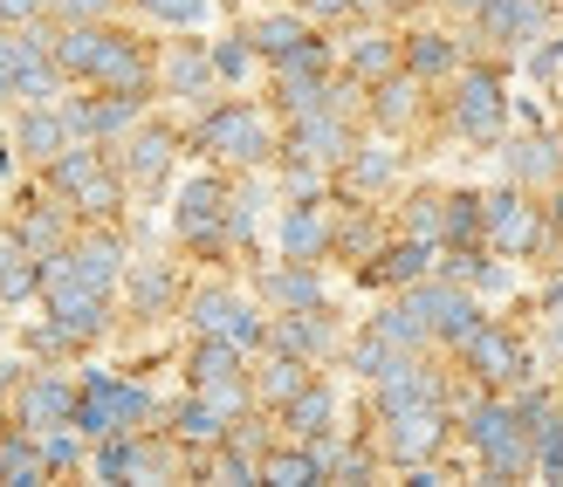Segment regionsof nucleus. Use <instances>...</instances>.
<instances>
[{"instance_id":"1","label":"nucleus","mask_w":563,"mask_h":487,"mask_svg":"<svg viewBox=\"0 0 563 487\" xmlns=\"http://www.w3.org/2000/svg\"><path fill=\"white\" fill-rule=\"evenodd\" d=\"M137 419H152V398L137 391V385H124V378H110V370H97V378L76 391V425L90 440L137 433Z\"/></svg>"},{"instance_id":"2","label":"nucleus","mask_w":563,"mask_h":487,"mask_svg":"<svg viewBox=\"0 0 563 487\" xmlns=\"http://www.w3.org/2000/svg\"><path fill=\"white\" fill-rule=\"evenodd\" d=\"M186 323L200 336H228V343H241V351H255V343L268 336V323L255 317V302H241L234 289H200L192 309H186Z\"/></svg>"},{"instance_id":"3","label":"nucleus","mask_w":563,"mask_h":487,"mask_svg":"<svg viewBox=\"0 0 563 487\" xmlns=\"http://www.w3.org/2000/svg\"><path fill=\"white\" fill-rule=\"evenodd\" d=\"M385 419V453L399 467H419L433 461L440 440H446V419H440V398H427V406H399V412H378Z\"/></svg>"},{"instance_id":"4","label":"nucleus","mask_w":563,"mask_h":487,"mask_svg":"<svg viewBox=\"0 0 563 487\" xmlns=\"http://www.w3.org/2000/svg\"><path fill=\"white\" fill-rule=\"evenodd\" d=\"M200 145L213 158H228V165H255V158H268V124L255 118V110L228 103V110H213V118L200 124Z\"/></svg>"},{"instance_id":"5","label":"nucleus","mask_w":563,"mask_h":487,"mask_svg":"<svg viewBox=\"0 0 563 487\" xmlns=\"http://www.w3.org/2000/svg\"><path fill=\"white\" fill-rule=\"evenodd\" d=\"M42 296H48V317L55 330H63V343H82V336H97L103 330V289H90V281H76V275H48L42 281Z\"/></svg>"},{"instance_id":"6","label":"nucleus","mask_w":563,"mask_h":487,"mask_svg":"<svg viewBox=\"0 0 563 487\" xmlns=\"http://www.w3.org/2000/svg\"><path fill=\"white\" fill-rule=\"evenodd\" d=\"M406 302H412L419 317L433 323V336H446V343H467L474 330H482V309H474V302L454 289V281H419Z\"/></svg>"},{"instance_id":"7","label":"nucleus","mask_w":563,"mask_h":487,"mask_svg":"<svg viewBox=\"0 0 563 487\" xmlns=\"http://www.w3.org/2000/svg\"><path fill=\"white\" fill-rule=\"evenodd\" d=\"M461 351H467V364L482 370L488 385H522V378H529V357H522V343H516L509 330H488V323H482V330L461 343Z\"/></svg>"},{"instance_id":"8","label":"nucleus","mask_w":563,"mask_h":487,"mask_svg":"<svg viewBox=\"0 0 563 487\" xmlns=\"http://www.w3.org/2000/svg\"><path fill=\"white\" fill-rule=\"evenodd\" d=\"M482 234L509 254H529L537 247V213H529L516 192H495V199H482Z\"/></svg>"},{"instance_id":"9","label":"nucleus","mask_w":563,"mask_h":487,"mask_svg":"<svg viewBox=\"0 0 563 487\" xmlns=\"http://www.w3.org/2000/svg\"><path fill=\"white\" fill-rule=\"evenodd\" d=\"M454 124L474 131V137H495V131H501V82H495L488 69H474V76L461 82V97H454Z\"/></svg>"},{"instance_id":"10","label":"nucleus","mask_w":563,"mask_h":487,"mask_svg":"<svg viewBox=\"0 0 563 487\" xmlns=\"http://www.w3.org/2000/svg\"><path fill=\"white\" fill-rule=\"evenodd\" d=\"M76 419V391L63 378H27L21 391V425L27 433H48V425H69Z\"/></svg>"},{"instance_id":"11","label":"nucleus","mask_w":563,"mask_h":487,"mask_svg":"<svg viewBox=\"0 0 563 487\" xmlns=\"http://www.w3.org/2000/svg\"><path fill=\"white\" fill-rule=\"evenodd\" d=\"M427 398H440V385H433V370L419 364V357H399L378 378V412H399V406H427Z\"/></svg>"},{"instance_id":"12","label":"nucleus","mask_w":563,"mask_h":487,"mask_svg":"<svg viewBox=\"0 0 563 487\" xmlns=\"http://www.w3.org/2000/svg\"><path fill=\"white\" fill-rule=\"evenodd\" d=\"M220 220H228V192H220V179H192L179 192V234L186 241H207Z\"/></svg>"},{"instance_id":"13","label":"nucleus","mask_w":563,"mask_h":487,"mask_svg":"<svg viewBox=\"0 0 563 487\" xmlns=\"http://www.w3.org/2000/svg\"><path fill=\"white\" fill-rule=\"evenodd\" d=\"M344 124H336V110H317V118H296V137H289V158L302 165H323V158H344Z\"/></svg>"},{"instance_id":"14","label":"nucleus","mask_w":563,"mask_h":487,"mask_svg":"<svg viewBox=\"0 0 563 487\" xmlns=\"http://www.w3.org/2000/svg\"><path fill=\"white\" fill-rule=\"evenodd\" d=\"M63 118H69V131H76V137H110V131H124V124L137 118V97L110 90L103 103H69Z\"/></svg>"},{"instance_id":"15","label":"nucleus","mask_w":563,"mask_h":487,"mask_svg":"<svg viewBox=\"0 0 563 487\" xmlns=\"http://www.w3.org/2000/svg\"><path fill=\"white\" fill-rule=\"evenodd\" d=\"M90 76L103 82V90H124V97H137V90H145V55H137V42H124V35H110Z\"/></svg>"},{"instance_id":"16","label":"nucleus","mask_w":563,"mask_h":487,"mask_svg":"<svg viewBox=\"0 0 563 487\" xmlns=\"http://www.w3.org/2000/svg\"><path fill=\"white\" fill-rule=\"evenodd\" d=\"M103 27H90V21H69L63 27V35H55L48 42V55H55V69H63V76H90L97 69V55H103Z\"/></svg>"},{"instance_id":"17","label":"nucleus","mask_w":563,"mask_h":487,"mask_svg":"<svg viewBox=\"0 0 563 487\" xmlns=\"http://www.w3.org/2000/svg\"><path fill=\"white\" fill-rule=\"evenodd\" d=\"M228 425H234V419H228V412H220V406H213V398H207V391H192V398H186V406L173 412V433H179L186 446H220V440H228Z\"/></svg>"},{"instance_id":"18","label":"nucleus","mask_w":563,"mask_h":487,"mask_svg":"<svg viewBox=\"0 0 563 487\" xmlns=\"http://www.w3.org/2000/svg\"><path fill=\"white\" fill-rule=\"evenodd\" d=\"M474 14H482V27H488L495 42H529V35L543 27V8H537V0H482Z\"/></svg>"},{"instance_id":"19","label":"nucleus","mask_w":563,"mask_h":487,"mask_svg":"<svg viewBox=\"0 0 563 487\" xmlns=\"http://www.w3.org/2000/svg\"><path fill=\"white\" fill-rule=\"evenodd\" d=\"M330 412H336V398H330L323 385H302L289 406H282V425H289L296 440H323V433H330Z\"/></svg>"},{"instance_id":"20","label":"nucleus","mask_w":563,"mask_h":487,"mask_svg":"<svg viewBox=\"0 0 563 487\" xmlns=\"http://www.w3.org/2000/svg\"><path fill=\"white\" fill-rule=\"evenodd\" d=\"M165 165H173V131H137L124 145V179H137V186L165 179Z\"/></svg>"},{"instance_id":"21","label":"nucleus","mask_w":563,"mask_h":487,"mask_svg":"<svg viewBox=\"0 0 563 487\" xmlns=\"http://www.w3.org/2000/svg\"><path fill=\"white\" fill-rule=\"evenodd\" d=\"M228 378H241V343H228V336H200V351H192V391L228 385Z\"/></svg>"},{"instance_id":"22","label":"nucleus","mask_w":563,"mask_h":487,"mask_svg":"<svg viewBox=\"0 0 563 487\" xmlns=\"http://www.w3.org/2000/svg\"><path fill=\"white\" fill-rule=\"evenodd\" d=\"M516 433H522V412H516V406H474V412H467V440H474V453L509 446Z\"/></svg>"},{"instance_id":"23","label":"nucleus","mask_w":563,"mask_h":487,"mask_svg":"<svg viewBox=\"0 0 563 487\" xmlns=\"http://www.w3.org/2000/svg\"><path fill=\"white\" fill-rule=\"evenodd\" d=\"M69 118H48V110H27V118H21V131H14V145L27 152V158H55V152H63L69 145Z\"/></svg>"},{"instance_id":"24","label":"nucleus","mask_w":563,"mask_h":487,"mask_svg":"<svg viewBox=\"0 0 563 487\" xmlns=\"http://www.w3.org/2000/svg\"><path fill=\"white\" fill-rule=\"evenodd\" d=\"M268 336H275V351H296V357H317L323 343H330V330H323L317 309H289V317H282Z\"/></svg>"},{"instance_id":"25","label":"nucleus","mask_w":563,"mask_h":487,"mask_svg":"<svg viewBox=\"0 0 563 487\" xmlns=\"http://www.w3.org/2000/svg\"><path fill=\"white\" fill-rule=\"evenodd\" d=\"M48 474V453L35 433H21V440H0V480H14V487H35Z\"/></svg>"},{"instance_id":"26","label":"nucleus","mask_w":563,"mask_h":487,"mask_svg":"<svg viewBox=\"0 0 563 487\" xmlns=\"http://www.w3.org/2000/svg\"><path fill=\"white\" fill-rule=\"evenodd\" d=\"M268 302H282V309H323V289H317V275H309V262L275 268L268 275Z\"/></svg>"},{"instance_id":"27","label":"nucleus","mask_w":563,"mask_h":487,"mask_svg":"<svg viewBox=\"0 0 563 487\" xmlns=\"http://www.w3.org/2000/svg\"><path fill=\"white\" fill-rule=\"evenodd\" d=\"M255 48H262V55H275V63H289V55H302V48H309V27H302L296 14H268V21L255 27Z\"/></svg>"},{"instance_id":"28","label":"nucleus","mask_w":563,"mask_h":487,"mask_svg":"<svg viewBox=\"0 0 563 487\" xmlns=\"http://www.w3.org/2000/svg\"><path fill=\"white\" fill-rule=\"evenodd\" d=\"M302 385H309V364H302L296 351H275V357L262 364V398H275V406H289Z\"/></svg>"},{"instance_id":"29","label":"nucleus","mask_w":563,"mask_h":487,"mask_svg":"<svg viewBox=\"0 0 563 487\" xmlns=\"http://www.w3.org/2000/svg\"><path fill=\"white\" fill-rule=\"evenodd\" d=\"M372 330H378L385 343H399V351H419V343H427V336H433V323H427V317H419V309H412V302H399V309H385V317H372Z\"/></svg>"},{"instance_id":"30","label":"nucleus","mask_w":563,"mask_h":487,"mask_svg":"<svg viewBox=\"0 0 563 487\" xmlns=\"http://www.w3.org/2000/svg\"><path fill=\"white\" fill-rule=\"evenodd\" d=\"M282 247H289V262H317V254H323V220H317V207H296L289 220H282Z\"/></svg>"},{"instance_id":"31","label":"nucleus","mask_w":563,"mask_h":487,"mask_svg":"<svg viewBox=\"0 0 563 487\" xmlns=\"http://www.w3.org/2000/svg\"><path fill=\"white\" fill-rule=\"evenodd\" d=\"M262 480L268 487H309V480H323V467H317V453H309V446H296V453H268Z\"/></svg>"},{"instance_id":"32","label":"nucleus","mask_w":563,"mask_h":487,"mask_svg":"<svg viewBox=\"0 0 563 487\" xmlns=\"http://www.w3.org/2000/svg\"><path fill=\"white\" fill-rule=\"evenodd\" d=\"M427 262H433L427 241H406V247H391V254H378V262H372V281H419V275H427Z\"/></svg>"},{"instance_id":"33","label":"nucleus","mask_w":563,"mask_h":487,"mask_svg":"<svg viewBox=\"0 0 563 487\" xmlns=\"http://www.w3.org/2000/svg\"><path fill=\"white\" fill-rule=\"evenodd\" d=\"M399 357H412V351H399V343H385L378 330H364V336H357V351H351V364H357L372 385H378V378H385V370L399 364Z\"/></svg>"},{"instance_id":"34","label":"nucleus","mask_w":563,"mask_h":487,"mask_svg":"<svg viewBox=\"0 0 563 487\" xmlns=\"http://www.w3.org/2000/svg\"><path fill=\"white\" fill-rule=\"evenodd\" d=\"M48 165H55V186H63V192H76V186H82V179H90V171H97L103 158H97L90 145H63V152H55Z\"/></svg>"},{"instance_id":"35","label":"nucleus","mask_w":563,"mask_h":487,"mask_svg":"<svg viewBox=\"0 0 563 487\" xmlns=\"http://www.w3.org/2000/svg\"><path fill=\"white\" fill-rule=\"evenodd\" d=\"M118 199H124V186H118V179H110V171H103V165H97V171H90V179H82V186H76V207H82V213H118Z\"/></svg>"},{"instance_id":"36","label":"nucleus","mask_w":563,"mask_h":487,"mask_svg":"<svg viewBox=\"0 0 563 487\" xmlns=\"http://www.w3.org/2000/svg\"><path fill=\"white\" fill-rule=\"evenodd\" d=\"M406 118H412V82H406V76H385V82H378V124L399 131Z\"/></svg>"},{"instance_id":"37","label":"nucleus","mask_w":563,"mask_h":487,"mask_svg":"<svg viewBox=\"0 0 563 487\" xmlns=\"http://www.w3.org/2000/svg\"><path fill=\"white\" fill-rule=\"evenodd\" d=\"M509 171H516V179H550L556 158H550L543 137H522V145H509Z\"/></svg>"},{"instance_id":"38","label":"nucleus","mask_w":563,"mask_h":487,"mask_svg":"<svg viewBox=\"0 0 563 487\" xmlns=\"http://www.w3.org/2000/svg\"><path fill=\"white\" fill-rule=\"evenodd\" d=\"M351 76H391V42L385 35H357L351 42Z\"/></svg>"},{"instance_id":"39","label":"nucleus","mask_w":563,"mask_h":487,"mask_svg":"<svg viewBox=\"0 0 563 487\" xmlns=\"http://www.w3.org/2000/svg\"><path fill=\"white\" fill-rule=\"evenodd\" d=\"M165 76H173V90H179V97H200V90H207V76H213V63H207V55H192V48H179Z\"/></svg>"},{"instance_id":"40","label":"nucleus","mask_w":563,"mask_h":487,"mask_svg":"<svg viewBox=\"0 0 563 487\" xmlns=\"http://www.w3.org/2000/svg\"><path fill=\"white\" fill-rule=\"evenodd\" d=\"M454 69V42L446 35H419L412 42V76H446Z\"/></svg>"},{"instance_id":"41","label":"nucleus","mask_w":563,"mask_h":487,"mask_svg":"<svg viewBox=\"0 0 563 487\" xmlns=\"http://www.w3.org/2000/svg\"><path fill=\"white\" fill-rule=\"evenodd\" d=\"M482 234V199H446V241H474Z\"/></svg>"},{"instance_id":"42","label":"nucleus","mask_w":563,"mask_h":487,"mask_svg":"<svg viewBox=\"0 0 563 487\" xmlns=\"http://www.w3.org/2000/svg\"><path fill=\"white\" fill-rule=\"evenodd\" d=\"M446 234V199H419L412 207V241H440Z\"/></svg>"},{"instance_id":"43","label":"nucleus","mask_w":563,"mask_h":487,"mask_svg":"<svg viewBox=\"0 0 563 487\" xmlns=\"http://www.w3.org/2000/svg\"><path fill=\"white\" fill-rule=\"evenodd\" d=\"M145 14L173 21V27H192V21H207V0H145Z\"/></svg>"},{"instance_id":"44","label":"nucleus","mask_w":563,"mask_h":487,"mask_svg":"<svg viewBox=\"0 0 563 487\" xmlns=\"http://www.w3.org/2000/svg\"><path fill=\"white\" fill-rule=\"evenodd\" d=\"M391 171H399V158H391V152H372V158L351 165V186H385Z\"/></svg>"},{"instance_id":"45","label":"nucleus","mask_w":563,"mask_h":487,"mask_svg":"<svg viewBox=\"0 0 563 487\" xmlns=\"http://www.w3.org/2000/svg\"><path fill=\"white\" fill-rule=\"evenodd\" d=\"M537 467H543L550 480H563V419H556V425H550V433L537 440Z\"/></svg>"},{"instance_id":"46","label":"nucleus","mask_w":563,"mask_h":487,"mask_svg":"<svg viewBox=\"0 0 563 487\" xmlns=\"http://www.w3.org/2000/svg\"><path fill=\"white\" fill-rule=\"evenodd\" d=\"M165 296H173L165 268H145V275H137V309H165Z\"/></svg>"},{"instance_id":"47","label":"nucleus","mask_w":563,"mask_h":487,"mask_svg":"<svg viewBox=\"0 0 563 487\" xmlns=\"http://www.w3.org/2000/svg\"><path fill=\"white\" fill-rule=\"evenodd\" d=\"M213 76H228V82L247 76V42H220L213 48Z\"/></svg>"},{"instance_id":"48","label":"nucleus","mask_w":563,"mask_h":487,"mask_svg":"<svg viewBox=\"0 0 563 487\" xmlns=\"http://www.w3.org/2000/svg\"><path fill=\"white\" fill-rule=\"evenodd\" d=\"M48 8L63 14V21H97V14L110 8V0H48Z\"/></svg>"},{"instance_id":"49","label":"nucleus","mask_w":563,"mask_h":487,"mask_svg":"<svg viewBox=\"0 0 563 487\" xmlns=\"http://www.w3.org/2000/svg\"><path fill=\"white\" fill-rule=\"evenodd\" d=\"M42 8H48V0H0V21H8V27H27Z\"/></svg>"},{"instance_id":"50","label":"nucleus","mask_w":563,"mask_h":487,"mask_svg":"<svg viewBox=\"0 0 563 487\" xmlns=\"http://www.w3.org/2000/svg\"><path fill=\"white\" fill-rule=\"evenodd\" d=\"M309 8H317V14H336V8H344V0H309Z\"/></svg>"},{"instance_id":"51","label":"nucleus","mask_w":563,"mask_h":487,"mask_svg":"<svg viewBox=\"0 0 563 487\" xmlns=\"http://www.w3.org/2000/svg\"><path fill=\"white\" fill-rule=\"evenodd\" d=\"M550 317H556V323H563V289H556V296H550Z\"/></svg>"},{"instance_id":"52","label":"nucleus","mask_w":563,"mask_h":487,"mask_svg":"<svg viewBox=\"0 0 563 487\" xmlns=\"http://www.w3.org/2000/svg\"><path fill=\"white\" fill-rule=\"evenodd\" d=\"M461 8H482V0H461Z\"/></svg>"},{"instance_id":"53","label":"nucleus","mask_w":563,"mask_h":487,"mask_svg":"<svg viewBox=\"0 0 563 487\" xmlns=\"http://www.w3.org/2000/svg\"><path fill=\"white\" fill-rule=\"evenodd\" d=\"M0 391H8V378H0Z\"/></svg>"}]
</instances>
